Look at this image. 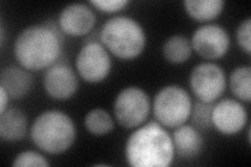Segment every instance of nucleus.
<instances>
[{
  "label": "nucleus",
  "instance_id": "8",
  "mask_svg": "<svg viewBox=\"0 0 251 167\" xmlns=\"http://www.w3.org/2000/svg\"><path fill=\"white\" fill-rule=\"evenodd\" d=\"M190 87L198 100L215 102L226 88L224 70L215 63H200L190 74Z\"/></svg>",
  "mask_w": 251,
  "mask_h": 167
},
{
  "label": "nucleus",
  "instance_id": "15",
  "mask_svg": "<svg viewBox=\"0 0 251 167\" xmlns=\"http://www.w3.org/2000/svg\"><path fill=\"white\" fill-rule=\"evenodd\" d=\"M27 117L21 110L7 108L0 114V137L4 141H19L27 132Z\"/></svg>",
  "mask_w": 251,
  "mask_h": 167
},
{
  "label": "nucleus",
  "instance_id": "12",
  "mask_svg": "<svg viewBox=\"0 0 251 167\" xmlns=\"http://www.w3.org/2000/svg\"><path fill=\"white\" fill-rule=\"evenodd\" d=\"M97 22L96 13L84 3H72L62 10L59 16V27L63 34L70 37H82L89 34Z\"/></svg>",
  "mask_w": 251,
  "mask_h": 167
},
{
  "label": "nucleus",
  "instance_id": "18",
  "mask_svg": "<svg viewBox=\"0 0 251 167\" xmlns=\"http://www.w3.org/2000/svg\"><path fill=\"white\" fill-rule=\"evenodd\" d=\"M85 128L93 136H105L114 129V121L104 109H93L85 116Z\"/></svg>",
  "mask_w": 251,
  "mask_h": 167
},
{
  "label": "nucleus",
  "instance_id": "23",
  "mask_svg": "<svg viewBox=\"0 0 251 167\" xmlns=\"http://www.w3.org/2000/svg\"><path fill=\"white\" fill-rule=\"evenodd\" d=\"M89 3L100 12L117 13L124 10L130 1L129 0H91Z\"/></svg>",
  "mask_w": 251,
  "mask_h": 167
},
{
  "label": "nucleus",
  "instance_id": "19",
  "mask_svg": "<svg viewBox=\"0 0 251 167\" xmlns=\"http://www.w3.org/2000/svg\"><path fill=\"white\" fill-rule=\"evenodd\" d=\"M231 92L238 99L250 102L251 99V68L250 66H240L235 68L229 78Z\"/></svg>",
  "mask_w": 251,
  "mask_h": 167
},
{
  "label": "nucleus",
  "instance_id": "17",
  "mask_svg": "<svg viewBox=\"0 0 251 167\" xmlns=\"http://www.w3.org/2000/svg\"><path fill=\"white\" fill-rule=\"evenodd\" d=\"M193 48L191 41L182 35H174L162 45L164 59L172 64H181L190 59Z\"/></svg>",
  "mask_w": 251,
  "mask_h": 167
},
{
  "label": "nucleus",
  "instance_id": "1",
  "mask_svg": "<svg viewBox=\"0 0 251 167\" xmlns=\"http://www.w3.org/2000/svg\"><path fill=\"white\" fill-rule=\"evenodd\" d=\"M63 33L59 24L47 21L23 29L14 43V55L27 71L49 69L61 57Z\"/></svg>",
  "mask_w": 251,
  "mask_h": 167
},
{
  "label": "nucleus",
  "instance_id": "2",
  "mask_svg": "<svg viewBox=\"0 0 251 167\" xmlns=\"http://www.w3.org/2000/svg\"><path fill=\"white\" fill-rule=\"evenodd\" d=\"M125 155L132 167H168L175 156L172 136L159 122L150 121L130 135Z\"/></svg>",
  "mask_w": 251,
  "mask_h": 167
},
{
  "label": "nucleus",
  "instance_id": "3",
  "mask_svg": "<svg viewBox=\"0 0 251 167\" xmlns=\"http://www.w3.org/2000/svg\"><path fill=\"white\" fill-rule=\"evenodd\" d=\"M75 125L64 112L45 111L39 115L30 128V138L42 152L60 155L67 152L75 140Z\"/></svg>",
  "mask_w": 251,
  "mask_h": 167
},
{
  "label": "nucleus",
  "instance_id": "11",
  "mask_svg": "<svg viewBox=\"0 0 251 167\" xmlns=\"http://www.w3.org/2000/svg\"><path fill=\"white\" fill-rule=\"evenodd\" d=\"M211 121L217 131L231 136L244 129L248 121V113L242 102L225 98L214 105Z\"/></svg>",
  "mask_w": 251,
  "mask_h": 167
},
{
  "label": "nucleus",
  "instance_id": "16",
  "mask_svg": "<svg viewBox=\"0 0 251 167\" xmlns=\"http://www.w3.org/2000/svg\"><path fill=\"white\" fill-rule=\"evenodd\" d=\"M185 11L196 21L206 22L216 19L224 10L223 0H185Z\"/></svg>",
  "mask_w": 251,
  "mask_h": 167
},
{
  "label": "nucleus",
  "instance_id": "4",
  "mask_svg": "<svg viewBox=\"0 0 251 167\" xmlns=\"http://www.w3.org/2000/svg\"><path fill=\"white\" fill-rule=\"evenodd\" d=\"M100 41L116 58L128 61L143 53L147 36L144 27L135 19L128 16H115L104 23Z\"/></svg>",
  "mask_w": 251,
  "mask_h": 167
},
{
  "label": "nucleus",
  "instance_id": "5",
  "mask_svg": "<svg viewBox=\"0 0 251 167\" xmlns=\"http://www.w3.org/2000/svg\"><path fill=\"white\" fill-rule=\"evenodd\" d=\"M192 107L190 94L176 85L163 87L156 93L153 100V113L157 122L169 129L184 124L191 116Z\"/></svg>",
  "mask_w": 251,
  "mask_h": 167
},
{
  "label": "nucleus",
  "instance_id": "14",
  "mask_svg": "<svg viewBox=\"0 0 251 167\" xmlns=\"http://www.w3.org/2000/svg\"><path fill=\"white\" fill-rule=\"evenodd\" d=\"M33 85L34 78L25 68L11 66L3 69L0 74V87L12 99L25 97L33 88Z\"/></svg>",
  "mask_w": 251,
  "mask_h": 167
},
{
  "label": "nucleus",
  "instance_id": "10",
  "mask_svg": "<svg viewBox=\"0 0 251 167\" xmlns=\"http://www.w3.org/2000/svg\"><path fill=\"white\" fill-rule=\"evenodd\" d=\"M43 87L46 94L53 99H69L78 89V79L72 66L65 62H57L46 69Z\"/></svg>",
  "mask_w": 251,
  "mask_h": 167
},
{
  "label": "nucleus",
  "instance_id": "13",
  "mask_svg": "<svg viewBox=\"0 0 251 167\" xmlns=\"http://www.w3.org/2000/svg\"><path fill=\"white\" fill-rule=\"evenodd\" d=\"M174 152L181 158L197 157L203 148L204 140L199 130L193 125L182 124L176 128L172 136Z\"/></svg>",
  "mask_w": 251,
  "mask_h": 167
},
{
  "label": "nucleus",
  "instance_id": "22",
  "mask_svg": "<svg viewBox=\"0 0 251 167\" xmlns=\"http://www.w3.org/2000/svg\"><path fill=\"white\" fill-rule=\"evenodd\" d=\"M237 41L243 51L251 53V19L247 18L238 26Z\"/></svg>",
  "mask_w": 251,
  "mask_h": 167
},
{
  "label": "nucleus",
  "instance_id": "20",
  "mask_svg": "<svg viewBox=\"0 0 251 167\" xmlns=\"http://www.w3.org/2000/svg\"><path fill=\"white\" fill-rule=\"evenodd\" d=\"M214 102H204L201 100L196 101L192 107V123L193 126L199 131H205L213 126L211 114H213Z\"/></svg>",
  "mask_w": 251,
  "mask_h": 167
},
{
  "label": "nucleus",
  "instance_id": "6",
  "mask_svg": "<svg viewBox=\"0 0 251 167\" xmlns=\"http://www.w3.org/2000/svg\"><path fill=\"white\" fill-rule=\"evenodd\" d=\"M151 102L145 90L138 87L124 88L115 97L113 112L116 121L125 129H136L147 120Z\"/></svg>",
  "mask_w": 251,
  "mask_h": 167
},
{
  "label": "nucleus",
  "instance_id": "9",
  "mask_svg": "<svg viewBox=\"0 0 251 167\" xmlns=\"http://www.w3.org/2000/svg\"><path fill=\"white\" fill-rule=\"evenodd\" d=\"M191 44L192 48L201 58L218 60L228 51L230 38L224 27L218 24H205L195 30Z\"/></svg>",
  "mask_w": 251,
  "mask_h": 167
},
{
  "label": "nucleus",
  "instance_id": "7",
  "mask_svg": "<svg viewBox=\"0 0 251 167\" xmlns=\"http://www.w3.org/2000/svg\"><path fill=\"white\" fill-rule=\"evenodd\" d=\"M100 42L94 40L86 42L76 55V71L87 83L103 82L112 68L111 57L106 47Z\"/></svg>",
  "mask_w": 251,
  "mask_h": 167
},
{
  "label": "nucleus",
  "instance_id": "21",
  "mask_svg": "<svg viewBox=\"0 0 251 167\" xmlns=\"http://www.w3.org/2000/svg\"><path fill=\"white\" fill-rule=\"evenodd\" d=\"M14 167H49L50 163L41 154L26 150L15 157L13 161Z\"/></svg>",
  "mask_w": 251,
  "mask_h": 167
},
{
  "label": "nucleus",
  "instance_id": "24",
  "mask_svg": "<svg viewBox=\"0 0 251 167\" xmlns=\"http://www.w3.org/2000/svg\"><path fill=\"white\" fill-rule=\"evenodd\" d=\"M9 99H10L9 94L6 93V91L2 88V87H0V114L3 113L4 111H6L7 105H9Z\"/></svg>",
  "mask_w": 251,
  "mask_h": 167
}]
</instances>
